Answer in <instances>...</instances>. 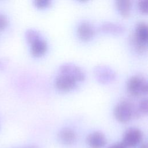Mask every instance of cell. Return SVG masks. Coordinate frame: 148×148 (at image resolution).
Returning a JSON list of instances; mask_svg holds the SVG:
<instances>
[{
    "label": "cell",
    "instance_id": "cell-19",
    "mask_svg": "<svg viewBox=\"0 0 148 148\" xmlns=\"http://www.w3.org/2000/svg\"><path fill=\"white\" fill-rule=\"evenodd\" d=\"M108 148H127L122 142L114 143L110 145Z\"/></svg>",
    "mask_w": 148,
    "mask_h": 148
},
{
    "label": "cell",
    "instance_id": "cell-14",
    "mask_svg": "<svg viewBox=\"0 0 148 148\" xmlns=\"http://www.w3.org/2000/svg\"><path fill=\"white\" fill-rule=\"evenodd\" d=\"M41 37L40 34L36 30L28 29L25 32V38L27 42L30 44L33 41Z\"/></svg>",
    "mask_w": 148,
    "mask_h": 148
},
{
    "label": "cell",
    "instance_id": "cell-5",
    "mask_svg": "<svg viewBox=\"0 0 148 148\" xmlns=\"http://www.w3.org/2000/svg\"><path fill=\"white\" fill-rule=\"evenodd\" d=\"M142 139V132L137 128L132 127L124 132L121 142L127 148H134L140 145Z\"/></svg>",
    "mask_w": 148,
    "mask_h": 148
},
{
    "label": "cell",
    "instance_id": "cell-7",
    "mask_svg": "<svg viewBox=\"0 0 148 148\" xmlns=\"http://www.w3.org/2000/svg\"><path fill=\"white\" fill-rule=\"evenodd\" d=\"M87 145L91 148H103L106 144L105 135L100 131H94L88 135L86 138Z\"/></svg>",
    "mask_w": 148,
    "mask_h": 148
},
{
    "label": "cell",
    "instance_id": "cell-8",
    "mask_svg": "<svg viewBox=\"0 0 148 148\" xmlns=\"http://www.w3.org/2000/svg\"><path fill=\"white\" fill-rule=\"evenodd\" d=\"M78 37L83 41L90 40L94 35L95 29L92 24L88 21L84 20L80 23L77 28Z\"/></svg>",
    "mask_w": 148,
    "mask_h": 148
},
{
    "label": "cell",
    "instance_id": "cell-6",
    "mask_svg": "<svg viewBox=\"0 0 148 148\" xmlns=\"http://www.w3.org/2000/svg\"><path fill=\"white\" fill-rule=\"evenodd\" d=\"M54 84L56 88L59 91L67 92L74 89L77 82L67 76L59 74L55 79Z\"/></svg>",
    "mask_w": 148,
    "mask_h": 148
},
{
    "label": "cell",
    "instance_id": "cell-18",
    "mask_svg": "<svg viewBox=\"0 0 148 148\" xmlns=\"http://www.w3.org/2000/svg\"><path fill=\"white\" fill-rule=\"evenodd\" d=\"M8 23V21L6 16L3 14H0V31H2L6 28Z\"/></svg>",
    "mask_w": 148,
    "mask_h": 148
},
{
    "label": "cell",
    "instance_id": "cell-9",
    "mask_svg": "<svg viewBox=\"0 0 148 148\" xmlns=\"http://www.w3.org/2000/svg\"><path fill=\"white\" fill-rule=\"evenodd\" d=\"M131 36L137 42L147 45L148 31L147 24L143 21L138 23L136 25L134 33Z\"/></svg>",
    "mask_w": 148,
    "mask_h": 148
},
{
    "label": "cell",
    "instance_id": "cell-10",
    "mask_svg": "<svg viewBox=\"0 0 148 148\" xmlns=\"http://www.w3.org/2000/svg\"><path fill=\"white\" fill-rule=\"evenodd\" d=\"M59 141L63 145L69 146L73 145L76 140L77 135L73 130L65 127L62 128L58 133Z\"/></svg>",
    "mask_w": 148,
    "mask_h": 148
},
{
    "label": "cell",
    "instance_id": "cell-12",
    "mask_svg": "<svg viewBox=\"0 0 148 148\" xmlns=\"http://www.w3.org/2000/svg\"><path fill=\"white\" fill-rule=\"evenodd\" d=\"M101 31L112 35H120L125 31V27L117 23L107 21L102 24L99 27Z\"/></svg>",
    "mask_w": 148,
    "mask_h": 148
},
{
    "label": "cell",
    "instance_id": "cell-3",
    "mask_svg": "<svg viewBox=\"0 0 148 148\" xmlns=\"http://www.w3.org/2000/svg\"><path fill=\"white\" fill-rule=\"evenodd\" d=\"M96 80L102 84L112 83L116 79V73L111 67L106 65H98L93 69Z\"/></svg>",
    "mask_w": 148,
    "mask_h": 148
},
{
    "label": "cell",
    "instance_id": "cell-11",
    "mask_svg": "<svg viewBox=\"0 0 148 148\" xmlns=\"http://www.w3.org/2000/svg\"><path fill=\"white\" fill-rule=\"evenodd\" d=\"M29 45L31 53L33 56L36 57H39L43 56L47 49V42L42 36L33 41Z\"/></svg>",
    "mask_w": 148,
    "mask_h": 148
},
{
    "label": "cell",
    "instance_id": "cell-4",
    "mask_svg": "<svg viewBox=\"0 0 148 148\" xmlns=\"http://www.w3.org/2000/svg\"><path fill=\"white\" fill-rule=\"evenodd\" d=\"M59 74L67 76L76 82H82L85 79L86 74L80 66L72 63H65L59 68Z\"/></svg>",
    "mask_w": 148,
    "mask_h": 148
},
{
    "label": "cell",
    "instance_id": "cell-2",
    "mask_svg": "<svg viewBox=\"0 0 148 148\" xmlns=\"http://www.w3.org/2000/svg\"><path fill=\"white\" fill-rule=\"evenodd\" d=\"M128 92L133 97H140L147 92V82L145 77L140 75H133L127 83Z\"/></svg>",
    "mask_w": 148,
    "mask_h": 148
},
{
    "label": "cell",
    "instance_id": "cell-13",
    "mask_svg": "<svg viewBox=\"0 0 148 148\" xmlns=\"http://www.w3.org/2000/svg\"><path fill=\"white\" fill-rule=\"evenodd\" d=\"M116 6L120 14L124 18L130 16L132 8V1L130 0H119L116 1Z\"/></svg>",
    "mask_w": 148,
    "mask_h": 148
},
{
    "label": "cell",
    "instance_id": "cell-20",
    "mask_svg": "<svg viewBox=\"0 0 148 148\" xmlns=\"http://www.w3.org/2000/svg\"><path fill=\"white\" fill-rule=\"evenodd\" d=\"M138 148H147V144L146 143H143L139 145Z\"/></svg>",
    "mask_w": 148,
    "mask_h": 148
},
{
    "label": "cell",
    "instance_id": "cell-1",
    "mask_svg": "<svg viewBox=\"0 0 148 148\" xmlns=\"http://www.w3.org/2000/svg\"><path fill=\"white\" fill-rule=\"evenodd\" d=\"M113 115L121 123H126L132 119L139 118L140 116L137 105L128 99H123L116 105L113 109Z\"/></svg>",
    "mask_w": 148,
    "mask_h": 148
},
{
    "label": "cell",
    "instance_id": "cell-16",
    "mask_svg": "<svg viewBox=\"0 0 148 148\" xmlns=\"http://www.w3.org/2000/svg\"><path fill=\"white\" fill-rule=\"evenodd\" d=\"M34 5L38 9H45L51 5V1L50 0H36L34 2Z\"/></svg>",
    "mask_w": 148,
    "mask_h": 148
},
{
    "label": "cell",
    "instance_id": "cell-21",
    "mask_svg": "<svg viewBox=\"0 0 148 148\" xmlns=\"http://www.w3.org/2000/svg\"><path fill=\"white\" fill-rule=\"evenodd\" d=\"M27 148H38V147H35V146H29V147H27Z\"/></svg>",
    "mask_w": 148,
    "mask_h": 148
},
{
    "label": "cell",
    "instance_id": "cell-15",
    "mask_svg": "<svg viewBox=\"0 0 148 148\" xmlns=\"http://www.w3.org/2000/svg\"><path fill=\"white\" fill-rule=\"evenodd\" d=\"M138 110L140 116L145 115L147 113V99H142L137 105Z\"/></svg>",
    "mask_w": 148,
    "mask_h": 148
},
{
    "label": "cell",
    "instance_id": "cell-17",
    "mask_svg": "<svg viewBox=\"0 0 148 148\" xmlns=\"http://www.w3.org/2000/svg\"><path fill=\"white\" fill-rule=\"evenodd\" d=\"M138 7L139 11L143 14L147 13V1L141 0L138 3Z\"/></svg>",
    "mask_w": 148,
    "mask_h": 148
}]
</instances>
